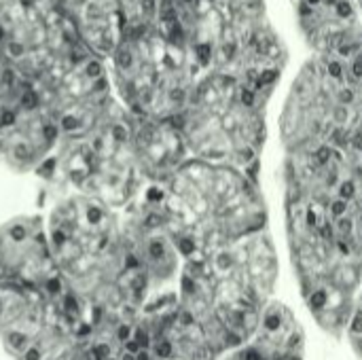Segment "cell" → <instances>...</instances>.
<instances>
[{"mask_svg":"<svg viewBox=\"0 0 362 360\" xmlns=\"http://www.w3.org/2000/svg\"><path fill=\"white\" fill-rule=\"evenodd\" d=\"M352 331H354V333H358V335L362 333V316L361 314L354 318V323H352Z\"/></svg>","mask_w":362,"mask_h":360,"instance_id":"d6986e66","label":"cell"},{"mask_svg":"<svg viewBox=\"0 0 362 360\" xmlns=\"http://www.w3.org/2000/svg\"><path fill=\"white\" fill-rule=\"evenodd\" d=\"M244 360H261V356H259V352H255V350H248V352L244 354Z\"/></svg>","mask_w":362,"mask_h":360,"instance_id":"7402d4cb","label":"cell"},{"mask_svg":"<svg viewBox=\"0 0 362 360\" xmlns=\"http://www.w3.org/2000/svg\"><path fill=\"white\" fill-rule=\"evenodd\" d=\"M64 4L81 45L108 59L127 30L121 0H64Z\"/></svg>","mask_w":362,"mask_h":360,"instance_id":"52a82bcc","label":"cell"},{"mask_svg":"<svg viewBox=\"0 0 362 360\" xmlns=\"http://www.w3.org/2000/svg\"><path fill=\"white\" fill-rule=\"evenodd\" d=\"M178 248H180V252H182V255H193V250H195V242H193L191 238H182V240L178 242Z\"/></svg>","mask_w":362,"mask_h":360,"instance_id":"4fadbf2b","label":"cell"},{"mask_svg":"<svg viewBox=\"0 0 362 360\" xmlns=\"http://www.w3.org/2000/svg\"><path fill=\"white\" fill-rule=\"evenodd\" d=\"M339 100H341V104H352V102H354V91H352L350 87L341 89V91H339Z\"/></svg>","mask_w":362,"mask_h":360,"instance_id":"5bb4252c","label":"cell"},{"mask_svg":"<svg viewBox=\"0 0 362 360\" xmlns=\"http://www.w3.org/2000/svg\"><path fill=\"white\" fill-rule=\"evenodd\" d=\"M59 144L62 132L40 95L0 125V161L15 172L40 170L53 159Z\"/></svg>","mask_w":362,"mask_h":360,"instance_id":"8992f818","label":"cell"},{"mask_svg":"<svg viewBox=\"0 0 362 360\" xmlns=\"http://www.w3.org/2000/svg\"><path fill=\"white\" fill-rule=\"evenodd\" d=\"M354 146H356L358 151H362V132L356 134V138H354Z\"/></svg>","mask_w":362,"mask_h":360,"instance_id":"603a6c76","label":"cell"},{"mask_svg":"<svg viewBox=\"0 0 362 360\" xmlns=\"http://www.w3.org/2000/svg\"><path fill=\"white\" fill-rule=\"evenodd\" d=\"M316 221H318L316 212H314V210H310V212H308V225H310V227H314V225H318Z\"/></svg>","mask_w":362,"mask_h":360,"instance_id":"44dd1931","label":"cell"},{"mask_svg":"<svg viewBox=\"0 0 362 360\" xmlns=\"http://www.w3.org/2000/svg\"><path fill=\"white\" fill-rule=\"evenodd\" d=\"M339 195H341V199H352L354 195H356V189H354V182L352 180H348V182H344L341 185V189H339Z\"/></svg>","mask_w":362,"mask_h":360,"instance_id":"7c38bea8","label":"cell"},{"mask_svg":"<svg viewBox=\"0 0 362 360\" xmlns=\"http://www.w3.org/2000/svg\"><path fill=\"white\" fill-rule=\"evenodd\" d=\"M45 227L57 269L85 314L115 312L123 297L117 276L123 255L110 206L66 193L53 204Z\"/></svg>","mask_w":362,"mask_h":360,"instance_id":"6da1fadb","label":"cell"},{"mask_svg":"<svg viewBox=\"0 0 362 360\" xmlns=\"http://www.w3.org/2000/svg\"><path fill=\"white\" fill-rule=\"evenodd\" d=\"M352 72H354V76H356V79H362V57L354 62V66H352Z\"/></svg>","mask_w":362,"mask_h":360,"instance_id":"ac0fdd59","label":"cell"},{"mask_svg":"<svg viewBox=\"0 0 362 360\" xmlns=\"http://www.w3.org/2000/svg\"><path fill=\"white\" fill-rule=\"evenodd\" d=\"M339 250H341V252H346V255L350 252V248H348V244H344V242H339Z\"/></svg>","mask_w":362,"mask_h":360,"instance_id":"484cf974","label":"cell"},{"mask_svg":"<svg viewBox=\"0 0 362 360\" xmlns=\"http://www.w3.org/2000/svg\"><path fill=\"white\" fill-rule=\"evenodd\" d=\"M331 212H333V216H337V219H341L346 212H348V202L346 199H335L333 204H331Z\"/></svg>","mask_w":362,"mask_h":360,"instance_id":"8fae6325","label":"cell"},{"mask_svg":"<svg viewBox=\"0 0 362 360\" xmlns=\"http://www.w3.org/2000/svg\"><path fill=\"white\" fill-rule=\"evenodd\" d=\"M36 95V85L0 59V125Z\"/></svg>","mask_w":362,"mask_h":360,"instance_id":"ba28073f","label":"cell"},{"mask_svg":"<svg viewBox=\"0 0 362 360\" xmlns=\"http://www.w3.org/2000/svg\"><path fill=\"white\" fill-rule=\"evenodd\" d=\"M327 301H329V297H327V293H325V291H316V293L310 297V306H312V310H322V308L327 306Z\"/></svg>","mask_w":362,"mask_h":360,"instance_id":"30bf717a","label":"cell"},{"mask_svg":"<svg viewBox=\"0 0 362 360\" xmlns=\"http://www.w3.org/2000/svg\"><path fill=\"white\" fill-rule=\"evenodd\" d=\"M329 159H331V151H329L327 146L320 149V151H318V161H320V163H327Z\"/></svg>","mask_w":362,"mask_h":360,"instance_id":"e0dca14e","label":"cell"},{"mask_svg":"<svg viewBox=\"0 0 362 360\" xmlns=\"http://www.w3.org/2000/svg\"><path fill=\"white\" fill-rule=\"evenodd\" d=\"M265 327H267L269 331H276V329L280 327V318H278V314H269V316L265 318Z\"/></svg>","mask_w":362,"mask_h":360,"instance_id":"9a60e30c","label":"cell"},{"mask_svg":"<svg viewBox=\"0 0 362 360\" xmlns=\"http://www.w3.org/2000/svg\"><path fill=\"white\" fill-rule=\"evenodd\" d=\"M242 102H244L246 106H252V104H255V93H252L250 89H242Z\"/></svg>","mask_w":362,"mask_h":360,"instance_id":"2e32d148","label":"cell"},{"mask_svg":"<svg viewBox=\"0 0 362 360\" xmlns=\"http://www.w3.org/2000/svg\"><path fill=\"white\" fill-rule=\"evenodd\" d=\"M229 344H231V346H238V344H240V337H238V335H229Z\"/></svg>","mask_w":362,"mask_h":360,"instance_id":"d4e9b609","label":"cell"},{"mask_svg":"<svg viewBox=\"0 0 362 360\" xmlns=\"http://www.w3.org/2000/svg\"><path fill=\"white\" fill-rule=\"evenodd\" d=\"M81 51L64 0H0V59L34 85Z\"/></svg>","mask_w":362,"mask_h":360,"instance_id":"3957f363","label":"cell"},{"mask_svg":"<svg viewBox=\"0 0 362 360\" xmlns=\"http://www.w3.org/2000/svg\"><path fill=\"white\" fill-rule=\"evenodd\" d=\"M0 286L57 299L72 295L53 259L45 219L17 216L0 225Z\"/></svg>","mask_w":362,"mask_h":360,"instance_id":"5b68a950","label":"cell"},{"mask_svg":"<svg viewBox=\"0 0 362 360\" xmlns=\"http://www.w3.org/2000/svg\"><path fill=\"white\" fill-rule=\"evenodd\" d=\"M0 342L13 360H93L85 306L74 295L0 286Z\"/></svg>","mask_w":362,"mask_h":360,"instance_id":"7a4b0ae2","label":"cell"},{"mask_svg":"<svg viewBox=\"0 0 362 360\" xmlns=\"http://www.w3.org/2000/svg\"><path fill=\"white\" fill-rule=\"evenodd\" d=\"M242 157H244L246 161H250V159H252V151H250V149H246V151H242Z\"/></svg>","mask_w":362,"mask_h":360,"instance_id":"cb8c5ba5","label":"cell"},{"mask_svg":"<svg viewBox=\"0 0 362 360\" xmlns=\"http://www.w3.org/2000/svg\"><path fill=\"white\" fill-rule=\"evenodd\" d=\"M339 229L348 233V231L352 229V221H350V219H341V221H339Z\"/></svg>","mask_w":362,"mask_h":360,"instance_id":"ffe728a7","label":"cell"},{"mask_svg":"<svg viewBox=\"0 0 362 360\" xmlns=\"http://www.w3.org/2000/svg\"><path fill=\"white\" fill-rule=\"evenodd\" d=\"M36 89L55 119L62 140L87 134L117 106L106 59L89 51H81Z\"/></svg>","mask_w":362,"mask_h":360,"instance_id":"277c9868","label":"cell"},{"mask_svg":"<svg viewBox=\"0 0 362 360\" xmlns=\"http://www.w3.org/2000/svg\"><path fill=\"white\" fill-rule=\"evenodd\" d=\"M146 255L153 261H161L165 257V244H163V240H151L148 246H146Z\"/></svg>","mask_w":362,"mask_h":360,"instance_id":"9c48e42d","label":"cell"}]
</instances>
